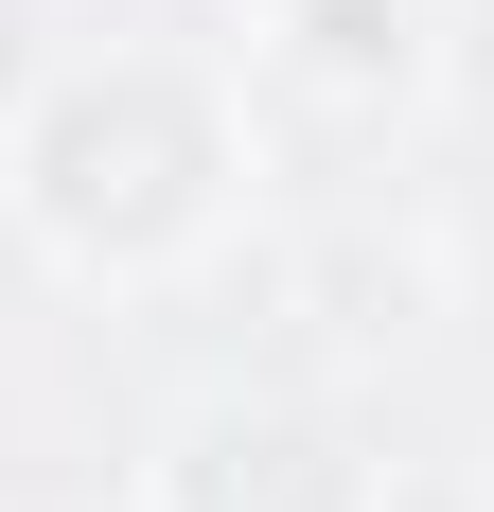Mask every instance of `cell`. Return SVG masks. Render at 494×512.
I'll return each instance as SVG.
<instances>
[{
  "instance_id": "6da1fadb",
  "label": "cell",
  "mask_w": 494,
  "mask_h": 512,
  "mask_svg": "<svg viewBox=\"0 0 494 512\" xmlns=\"http://www.w3.org/2000/svg\"><path fill=\"white\" fill-rule=\"evenodd\" d=\"M177 177H195V124H177V89H106L53 124V212L71 230H159L177 212Z\"/></svg>"
},
{
  "instance_id": "7a4b0ae2",
  "label": "cell",
  "mask_w": 494,
  "mask_h": 512,
  "mask_svg": "<svg viewBox=\"0 0 494 512\" xmlns=\"http://www.w3.org/2000/svg\"><path fill=\"white\" fill-rule=\"evenodd\" d=\"M195 512H336V442L318 424H212L195 442Z\"/></svg>"
}]
</instances>
